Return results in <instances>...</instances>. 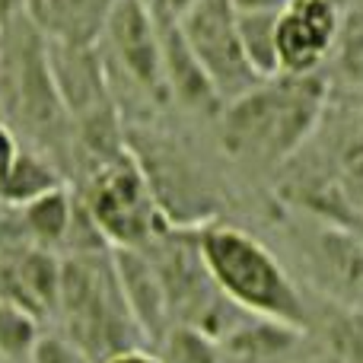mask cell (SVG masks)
I'll return each instance as SVG.
<instances>
[{
  "label": "cell",
  "mask_w": 363,
  "mask_h": 363,
  "mask_svg": "<svg viewBox=\"0 0 363 363\" xmlns=\"http://www.w3.org/2000/svg\"><path fill=\"white\" fill-rule=\"evenodd\" d=\"M191 233L207 277L226 303L258 319L281 322L300 332L306 328V300L268 245L252 233L217 220H207Z\"/></svg>",
  "instance_id": "cell-1"
},
{
  "label": "cell",
  "mask_w": 363,
  "mask_h": 363,
  "mask_svg": "<svg viewBox=\"0 0 363 363\" xmlns=\"http://www.w3.org/2000/svg\"><path fill=\"white\" fill-rule=\"evenodd\" d=\"M325 86L315 74L258 83L220 106V140L226 153L252 163H281L313 134Z\"/></svg>",
  "instance_id": "cell-2"
},
{
  "label": "cell",
  "mask_w": 363,
  "mask_h": 363,
  "mask_svg": "<svg viewBox=\"0 0 363 363\" xmlns=\"http://www.w3.org/2000/svg\"><path fill=\"white\" fill-rule=\"evenodd\" d=\"M57 309L67 322V338L89 354L106 360L134 345V319L121 300L108 252H77L61 262Z\"/></svg>",
  "instance_id": "cell-3"
},
{
  "label": "cell",
  "mask_w": 363,
  "mask_h": 363,
  "mask_svg": "<svg viewBox=\"0 0 363 363\" xmlns=\"http://www.w3.org/2000/svg\"><path fill=\"white\" fill-rule=\"evenodd\" d=\"M80 204L86 207L108 249H140L160 233L157 198L134 153H121L89 172V188Z\"/></svg>",
  "instance_id": "cell-4"
},
{
  "label": "cell",
  "mask_w": 363,
  "mask_h": 363,
  "mask_svg": "<svg viewBox=\"0 0 363 363\" xmlns=\"http://www.w3.org/2000/svg\"><path fill=\"white\" fill-rule=\"evenodd\" d=\"M179 29L211 80L220 106L239 99L262 83L242 55L236 10L230 0H198L185 16H179Z\"/></svg>",
  "instance_id": "cell-5"
},
{
  "label": "cell",
  "mask_w": 363,
  "mask_h": 363,
  "mask_svg": "<svg viewBox=\"0 0 363 363\" xmlns=\"http://www.w3.org/2000/svg\"><path fill=\"white\" fill-rule=\"evenodd\" d=\"M106 51L134 89L150 99H169L163 80L160 26L150 0H112L102 19Z\"/></svg>",
  "instance_id": "cell-6"
},
{
  "label": "cell",
  "mask_w": 363,
  "mask_h": 363,
  "mask_svg": "<svg viewBox=\"0 0 363 363\" xmlns=\"http://www.w3.org/2000/svg\"><path fill=\"white\" fill-rule=\"evenodd\" d=\"M45 57L48 74L55 83V93L64 106V115L70 121L93 118L99 112L115 108L112 86H108L106 55L96 42H55L45 38Z\"/></svg>",
  "instance_id": "cell-7"
},
{
  "label": "cell",
  "mask_w": 363,
  "mask_h": 363,
  "mask_svg": "<svg viewBox=\"0 0 363 363\" xmlns=\"http://www.w3.org/2000/svg\"><path fill=\"white\" fill-rule=\"evenodd\" d=\"M341 32V6L332 0H290L277 13L281 74L306 77L332 51Z\"/></svg>",
  "instance_id": "cell-8"
},
{
  "label": "cell",
  "mask_w": 363,
  "mask_h": 363,
  "mask_svg": "<svg viewBox=\"0 0 363 363\" xmlns=\"http://www.w3.org/2000/svg\"><path fill=\"white\" fill-rule=\"evenodd\" d=\"M108 258H112L115 281L134 319V328L144 341L160 345L172 328V309L160 271L153 268L144 249H108Z\"/></svg>",
  "instance_id": "cell-9"
},
{
  "label": "cell",
  "mask_w": 363,
  "mask_h": 363,
  "mask_svg": "<svg viewBox=\"0 0 363 363\" xmlns=\"http://www.w3.org/2000/svg\"><path fill=\"white\" fill-rule=\"evenodd\" d=\"M157 26H160V51H163V80L169 99H176L188 112H220V99L213 93L207 74L201 70L198 57L188 48L185 35L179 29V19L157 13Z\"/></svg>",
  "instance_id": "cell-10"
},
{
  "label": "cell",
  "mask_w": 363,
  "mask_h": 363,
  "mask_svg": "<svg viewBox=\"0 0 363 363\" xmlns=\"http://www.w3.org/2000/svg\"><path fill=\"white\" fill-rule=\"evenodd\" d=\"M112 0H23L29 23L55 42H96Z\"/></svg>",
  "instance_id": "cell-11"
},
{
  "label": "cell",
  "mask_w": 363,
  "mask_h": 363,
  "mask_svg": "<svg viewBox=\"0 0 363 363\" xmlns=\"http://www.w3.org/2000/svg\"><path fill=\"white\" fill-rule=\"evenodd\" d=\"M300 338H303L300 328H290V325H281V322L252 315V319H245V322H233L217 345H220V354H226L230 360L274 363V360L287 357V354L300 345Z\"/></svg>",
  "instance_id": "cell-12"
},
{
  "label": "cell",
  "mask_w": 363,
  "mask_h": 363,
  "mask_svg": "<svg viewBox=\"0 0 363 363\" xmlns=\"http://www.w3.org/2000/svg\"><path fill=\"white\" fill-rule=\"evenodd\" d=\"M10 274V290L0 296L16 300L29 313H42V309H57V287H61V262L51 255V249H32L19 252L16 262L6 268Z\"/></svg>",
  "instance_id": "cell-13"
},
{
  "label": "cell",
  "mask_w": 363,
  "mask_h": 363,
  "mask_svg": "<svg viewBox=\"0 0 363 363\" xmlns=\"http://www.w3.org/2000/svg\"><path fill=\"white\" fill-rule=\"evenodd\" d=\"M16 211L23 213V230L29 233L32 245H38V249H55V245L67 242L77 204H74L70 188L61 185V188L45 191L42 198L29 201V204L16 207Z\"/></svg>",
  "instance_id": "cell-14"
},
{
  "label": "cell",
  "mask_w": 363,
  "mask_h": 363,
  "mask_svg": "<svg viewBox=\"0 0 363 363\" xmlns=\"http://www.w3.org/2000/svg\"><path fill=\"white\" fill-rule=\"evenodd\" d=\"M64 179L42 153H32L19 147L16 160H13L10 172H6L4 185H0V204L4 207H23L29 201L42 198L51 188H61Z\"/></svg>",
  "instance_id": "cell-15"
},
{
  "label": "cell",
  "mask_w": 363,
  "mask_h": 363,
  "mask_svg": "<svg viewBox=\"0 0 363 363\" xmlns=\"http://www.w3.org/2000/svg\"><path fill=\"white\" fill-rule=\"evenodd\" d=\"M239 42L249 67L258 80L281 77V57H277V13H236Z\"/></svg>",
  "instance_id": "cell-16"
},
{
  "label": "cell",
  "mask_w": 363,
  "mask_h": 363,
  "mask_svg": "<svg viewBox=\"0 0 363 363\" xmlns=\"http://www.w3.org/2000/svg\"><path fill=\"white\" fill-rule=\"evenodd\" d=\"M38 341V315L19 306L16 300L0 296V357L29 360L32 345Z\"/></svg>",
  "instance_id": "cell-17"
},
{
  "label": "cell",
  "mask_w": 363,
  "mask_h": 363,
  "mask_svg": "<svg viewBox=\"0 0 363 363\" xmlns=\"http://www.w3.org/2000/svg\"><path fill=\"white\" fill-rule=\"evenodd\" d=\"M160 345H163L160 354L163 363H220V345L191 325H172Z\"/></svg>",
  "instance_id": "cell-18"
},
{
  "label": "cell",
  "mask_w": 363,
  "mask_h": 363,
  "mask_svg": "<svg viewBox=\"0 0 363 363\" xmlns=\"http://www.w3.org/2000/svg\"><path fill=\"white\" fill-rule=\"evenodd\" d=\"M29 363H93V360L67 335H38V341L32 345Z\"/></svg>",
  "instance_id": "cell-19"
},
{
  "label": "cell",
  "mask_w": 363,
  "mask_h": 363,
  "mask_svg": "<svg viewBox=\"0 0 363 363\" xmlns=\"http://www.w3.org/2000/svg\"><path fill=\"white\" fill-rule=\"evenodd\" d=\"M16 153H19L16 138H13V131L4 125V121H0V185H4L6 172H10L13 160H16Z\"/></svg>",
  "instance_id": "cell-20"
},
{
  "label": "cell",
  "mask_w": 363,
  "mask_h": 363,
  "mask_svg": "<svg viewBox=\"0 0 363 363\" xmlns=\"http://www.w3.org/2000/svg\"><path fill=\"white\" fill-rule=\"evenodd\" d=\"M290 0H230L236 13H281Z\"/></svg>",
  "instance_id": "cell-21"
},
{
  "label": "cell",
  "mask_w": 363,
  "mask_h": 363,
  "mask_svg": "<svg viewBox=\"0 0 363 363\" xmlns=\"http://www.w3.org/2000/svg\"><path fill=\"white\" fill-rule=\"evenodd\" d=\"M102 363H163L157 354L144 351V347H128V351H118L112 357H106Z\"/></svg>",
  "instance_id": "cell-22"
},
{
  "label": "cell",
  "mask_w": 363,
  "mask_h": 363,
  "mask_svg": "<svg viewBox=\"0 0 363 363\" xmlns=\"http://www.w3.org/2000/svg\"><path fill=\"white\" fill-rule=\"evenodd\" d=\"M198 4V0H150V6L157 13H166V16H172V19H179V16H185L191 6Z\"/></svg>",
  "instance_id": "cell-23"
},
{
  "label": "cell",
  "mask_w": 363,
  "mask_h": 363,
  "mask_svg": "<svg viewBox=\"0 0 363 363\" xmlns=\"http://www.w3.org/2000/svg\"><path fill=\"white\" fill-rule=\"evenodd\" d=\"M332 4H338V6H341V0H332Z\"/></svg>",
  "instance_id": "cell-24"
}]
</instances>
